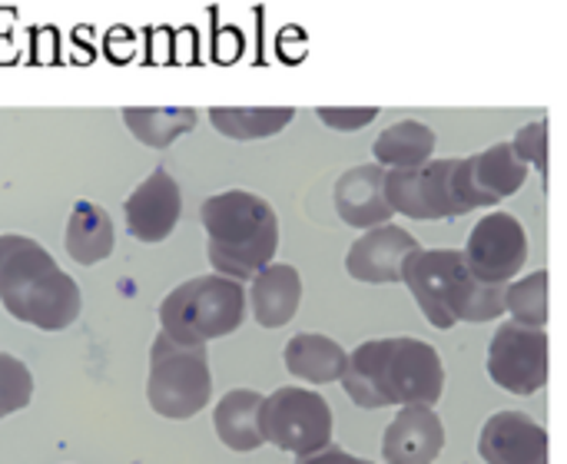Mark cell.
<instances>
[{
    "label": "cell",
    "mask_w": 567,
    "mask_h": 464,
    "mask_svg": "<svg viewBox=\"0 0 567 464\" xmlns=\"http://www.w3.org/2000/svg\"><path fill=\"white\" fill-rule=\"evenodd\" d=\"M435 146H439V136L429 123L399 120L379 133V140L372 143V153L382 169H419L432 163Z\"/></svg>",
    "instance_id": "44dd1931"
},
{
    "label": "cell",
    "mask_w": 567,
    "mask_h": 464,
    "mask_svg": "<svg viewBox=\"0 0 567 464\" xmlns=\"http://www.w3.org/2000/svg\"><path fill=\"white\" fill-rule=\"evenodd\" d=\"M488 375L512 395H538L548 385V332L505 322L488 346Z\"/></svg>",
    "instance_id": "9c48e42d"
},
{
    "label": "cell",
    "mask_w": 567,
    "mask_h": 464,
    "mask_svg": "<svg viewBox=\"0 0 567 464\" xmlns=\"http://www.w3.org/2000/svg\"><path fill=\"white\" fill-rule=\"evenodd\" d=\"M282 362L292 379L309 385H332L342 382L349 372V352L336 339L319 332L292 336L282 349Z\"/></svg>",
    "instance_id": "ac0fdd59"
},
{
    "label": "cell",
    "mask_w": 567,
    "mask_h": 464,
    "mask_svg": "<svg viewBox=\"0 0 567 464\" xmlns=\"http://www.w3.org/2000/svg\"><path fill=\"white\" fill-rule=\"evenodd\" d=\"M342 389L359 409L439 405L445 365L435 346L422 339H369L349 352Z\"/></svg>",
    "instance_id": "6da1fadb"
},
{
    "label": "cell",
    "mask_w": 567,
    "mask_h": 464,
    "mask_svg": "<svg viewBox=\"0 0 567 464\" xmlns=\"http://www.w3.org/2000/svg\"><path fill=\"white\" fill-rule=\"evenodd\" d=\"M422 252L419 239L402 226H375L359 236L346 252V272L369 286L402 282L405 266Z\"/></svg>",
    "instance_id": "4fadbf2b"
},
{
    "label": "cell",
    "mask_w": 567,
    "mask_h": 464,
    "mask_svg": "<svg viewBox=\"0 0 567 464\" xmlns=\"http://www.w3.org/2000/svg\"><path fill=\"white\" fill-rule=\"evenodd\" d=\"M402 282L419 302L422 316L435 329H452L458 322H495L505 309L508 286H492L472 276L462 249H422L409 266Z\"/></svg>",
    "instance_id": "277c9868"
},
{
    "label": "cell",
    "mask_w": 567,
    "mask_h": 464,
    "mask_svg": "<svg viewBox=\"0 0 567 464\" xmlns=\"http://www.w3.org/2000/svg\"><path fill=\"white\" fill-rule=\"evenodd\" d=\"M213 372L206 346H186L159 332L150 346L146 402L169 422H186L209 405Z\"/></svg>",
    "instance_id": "8992f818"
},
{
    "label": "cell",
    "mask_w": 567,
    "mask_h": 464,
    "mask_svg": "<svg viewBox=\"0 0 567 464\" xmlns=\"http://www.w3.org/2000/svg\"><path fill=\"white\" fill-rule=\"evenodd\" d=\"M512 146H515V153H518L528 166H535L542 176L548 173V120H532V123H525V126L515 133Z\"/></svg>",
    "instance_id": "484cf974"
},
{
    "label": "cell",
    "mask_w": 567,
    "mask_h": 464,
    "mask_svg": "<svg viewBox=\"0 0 567 464\" xmlns=\"http://www.w3.org/2000/svg\"><path fill=\"white\" fill-rule=\"evenodd\" d=\"M452 159H432L419 169H389L385 196L395 213L422 223L458 219L452 203Z\"/></svg>",
    "instance_id": "8fae6325"
},
{
    "label": "cell",
    "mask_w": 567,
    "mask_h": 464,
    "mask_svg": "<svg viewBox=\"0 0 567 464\" xmlns=\"http://www.w3.org/2000/svg\"><path fill=\"white\" fill-rule=\"evenodd\" d=\"M296 120L292 106H213L209 123L216 133L229 140H266L282 133Z\"/></svg>",
    "instance_id": "603a6c76"
},
{
    "label": "cell",
    "mask_w": 567,
    "mask_h": 464,
    "mask_svg": "<svg viewBox=\"0 0 567 464\" xmlns=\"http://www.w3.org/2000/svg\"><path fill=\"white\" fill-rule=\"evenodd\" d=\"M302 306V276L289 262H269L249 286V309L262 329H282Z\"/></svg>",
    "instance_id": "e0dca14e"
},
{
    "label": "cell",
    "mask_w": 567,
    "mask_h": 464,
    "mask_svg": "<svg viewBox=\"0 0 567 464\" xmlns=\"http://www.w3.org/2000/svg\"><path fill=\"white\" fill-rule=\"evenodd\" d=\"M445 452V425L435 405H402L382 435L385 464H435Z\"/></svg>",
    "instance_id": "2e32d148"
},
{
    "label": "cell",
    "mask_w": 567,
    "mask_h": 464,
    "mask_svg": "<svg viewBox=\"0 0 567 464\" xmlns=\"http://www.w3.org/2000/svg\"><path fill=\"white\" fill-rule=\"evenodd\" d=\"M485 464H548V429L525 412H498L478 432Z\"/></svg>",
    "instance_id": "5bb4252c"
},
{
    "label": "cell",
    "mask_w": 567,
    "mask_h": 464,
    "mask_svg": "<svg viewBox=\"0 0 567 464\" xmlns=\"http://www.w3.org/2000/svg\"><path fill=\"white\" fill-rule=\"evenodd\" d=\"M126 233L136 243L156 246L173 236L183 216V193L169 169L156 166L126 199H123Z\"/></svg>",
    "instance_id": "7c38bea8"
},
{
    "label": "cell",
    "mask_w": 567,
    "mask_h": 464,
    "mask_svg": "<svg viewBox=\"0 0 567 464\" xmlns=\"http://www.w3.org/2000/svg\"><path fill=\"white\" fill-rule=\"evenodd\" d=\"M30 399H33L30 369L20 359L0 352V419H7L13 412H23L30 405Z\"/></svg>",
    "instance_id": "d4e9b609"
},
{
    "label": "cell",
    "mask_w": 567,
    "mask_h": 464,
    "mask_svg": "<svg viewBox=\"0 0 567 464\" xmlns=\"http://www.w3.org/2000/svg\"><path fill=\"white\" fill-rule=\"evenodd\" d=\"M299 464H375L369 462V458H355V455H349V452H342V448H326V452H319V455H309V458H299Z\"/></svg>",
    "instance_id": "83f0119b"
},
{
    "label": "cell",
    "mask_w": 567,
    "mask_h": 464,
    "mask_svg": "<svg viewBox=\"0 0 567 464\" xmlns=\"http://www.w3.org/2000/svg\"><path fill=\"white\" fill-rule=\"evenodd\" d=\"M316 116L329 126V130H365L372 120H379V106H319Z\"/></svg>",
    "instance_id": "4316f807"
},
{
    "label": "cell",
    "mask_w": 567,
    "mask_h": 464,
    "mask_svg": "<svg viewBox=\"0 0 567 464\" xmlns=\"http://www.w3.org/2000/svg\"><path fill=\"white\" fill-rule=\"evenodd\" d=\"M528 179V163L515 153L512 143H495L482 153L452 159V203L455 216L488 209L515 196Z\"/></svg>",
    "instance_id": "ba28073f"
},
{
    "label": "cell",
    "mask_w": 567,
    "mask_h": 464,
    "mask_svg": "<svg viewBox=\"0 0 567 464\" xmlns=\"http://www.w3.org/2000/svg\"><path fill=\"white\" fill-rule=\"evenodd\" d=\"M120 116L126 130L150 149L173 146L199 123V113L193 106H126Z\"/></svg>",
    "instance_id": "7402d4cb"
},
{
    "label": "cell",
    "mask_w": 567,
    "mask_h": 464,
    "mask_svg": "<svg viewBox=\"0 0 567 464\" xmlns=\"http://www.w3.org/2000/svg\"><path fill=\"white\" fill-rule=\"evenodd\" d=\"M385 176H389V169H382L379 163H359L336 179L332 203L346 226L369 233L375 226L392 223L395 209L385 196Z\"/></svg>",
    "instance_id": "9a60e30c"
},
{
    "label": "cell",
    "mask_w": 567,
    "mask_h": 464,
    "mask_svg": "<svg viewBox=\"0 0 567 464\" xmlns=\"http://www.w3.org/2000/svg\"><path fill=\"white\" fill-rule=\"evenodd\" d=\"M0 302L3 309L40 332H63L76 322L83 299L56 259L30 236H0Z\"/></svg>",
    "instance_id": "7a4b0ae2"
},
{
    "label": "cell",
    "mask_w": 567,
    "mask_h": 464,
    "mask_svg": "<svg viewBox=\"0 0 567 464\" xmlns=\"http://www.w3.org/2000/svg\"><path fill=\"white\" fill-rule=\"evenodd\" d=\"M262 405H266V395H259L252 389H233L216 402L213 429L229 452H256L266 445Z\"/></svg>",
    "instance_id": "d6986e66"
},
{
    "label": "cell",
    "mask_w": 567,
    "mask_h": 464,
    "mask_svg": "<svg viewBox=\"0 0 567 464\" xmlns=\"http://www.w3.org/2000/svg\"><path fill=\"white\" fill-rule=\"evenodd\" d=\"M246 309L249 296L243 282L226 276H196L159 302V326L176 342L206 346L233 336L246 322Z\"/></svg>",
    "instance_id": "5b68a950"
},
{
    "label": "cell",
    "mask_w": 567,
    "mask_h": 464,
    "mask_svg": "<svg viewBox=\"0 0 567 464\" xmlns=\"http://www.w3.org/2000/svg\"><path fill=\"white\" fill-rule=\"evenodd\" d=\"M465 262L475 279L508 286L528 262V233L512 213H488L465 243Z\"/></svg>",
    "instance_id": "30bf717a"
},
{
    "label": "cell",
    "mask_w": 567,
    "mask_h": 464,
    "mask_svg": "<svg viewBox=\"0 0 567 464\" xmlns=\"http://www.w3.org/2000/svg\"><path fill=\"white\" fill-rule=\"evenodd\" d=\"M199 223L206 229V256L216 276L236 282L256 279L279 249V216L249 189H226L203 199Z\"/></svg>",
    "instance_id": "3957f363"
},
{
    "label": "cell",
    "mask_w": 567,
    "mask_h": 464,
    "mask_svg": "<svg viewBox=\"0 0 567 464\" xmlns=\"http://www.w3.org/2000/svg\"><path fill=\"white\" fill-rule=\"evenodd\" d=\"M548 269H538L518 282L508 286L505 292V309L512 322L528 326V329H545L548 326Z\"/></svg>",
    "instance_id": "cb8c5ba5"
},
{
    "label": "cell",
    "mask_w": 567,
    "mask_h": 464,
    "mask_svg": "<svg viewBox=\"0 0 567 464\" xmlns=\"http://www.w3.org/2000/svg\"><path fill=\"white\" fill-rule=\"evenodd\" d=\"M332 429H336L332 409L319 392L286 385L266 395L262 405L266 445H276L279 452H289L296 458H309L332 445Z\"/></svg>",
    "instance_id": "52a82bcc"
},
{
    "label": "cell",
    "mask_w": 567,
    "mask_h": 464,
    "mask_svg": "<svg viewBox=\"0 0 567 464\" xmlns=\"http://www.w3.org/2000/svg\"><path fill=\"white\" fill-rule=\"evenodd\" d=\"M63 246L76 266H96L113 256L116 246V229L106 209H100L90 199H76L66 219Z\"/></svg>",
    "instance_id": "ffe728a7"
}]
</instances>
